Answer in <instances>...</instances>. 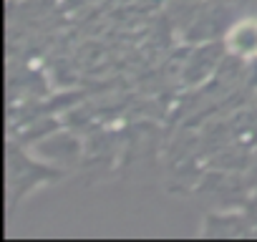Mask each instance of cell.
Here are the masks:
<instances>
[{"mask_svg":"<svg viewBox=\"0 0 257 242\" xmlns=\"http://www.w3.org/2000/svg\"><path fill=\"white\" fill-rule=\"evenodd\" d=\"M232 46L239 53H252L257 51V26L254 23H244L232 33Z\"/></svg>","mask_w":257,"mask_h":242,"instance_id":"cell-1","label":"cell"}]
</instances>
